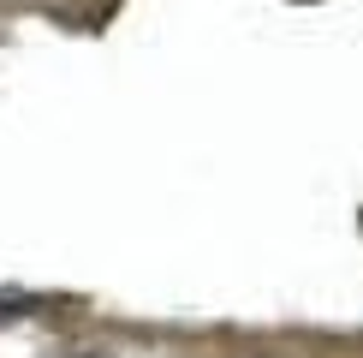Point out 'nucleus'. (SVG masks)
Returning <instances> with one entry per match:
<instances>
[{"mask_svg":"<svg viewBox=\"0 0 363 358\" xmlns=\"http://www.w3.org/2000/svg\"><path fill=\"white\" fill-rule=\"evenodd\" d=\"M12 310H24V298H0V317H12Z\"/></svg>","mask_w":363,"mask_h":358,"instance_id":"1","label":"nucleus"},{"mask_svg":"<svg viewBox=\"0 0 363 358\" xmlns=\"http://www.w3.org/2000/svg\"><path fill=\"white\" fill-rule=\"evenodd\" d=\"M84 358H101V352H84Z\"/></svg>","mask_w":363,"mask_h":358,"instance_id":"2","label":"nucleus"}]
</instances>
